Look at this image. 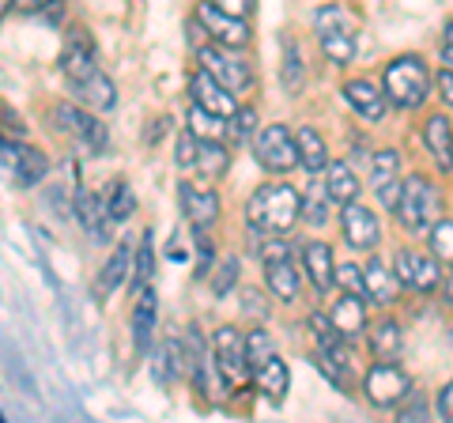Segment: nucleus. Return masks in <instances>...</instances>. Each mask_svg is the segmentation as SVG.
<instances>
[{"instance_id": "7", "label": "nucleus", "mask_w": 453, "mask_h": 423, "mask_svg": "<svg viewBox=\"0 0 453 423\" xmlns=\"http://www.w3.org/2000/svg\"><path fill=\"white\" fill-rule=\"evenodd\" d=\"M211 359H216V371H219L226 389H242L246 374L253 371V366H250L246 341L238 336V329H219L216 333V341H211Z\"/></svg>"}, {"instance_id": "46", "label": "nucleus", "mask_w": 453, "mask_h": 423, "mask_svg": "<svg viewBox=\"0 0 453 423\" xmlns=\"http://www.w3.org/2000/svg\"><path fill=\"white\" fill-rule=\"evenodd\" d=\"M253 121H257V110H250V106H242V110H238V114H234V136H250L253 133Z\"/></svg>"}, {"instance_id": "49", "label": "nucleus", "mask_w": 453, "mask_h": 423, "mask_svg": "<svg viewBox=\"0 0 453 423\" xmlns=\"http://www.w3.org/2000/svg\"><path fill=\"white\" fill-rule=\"evenodd\" d=\"M442 65L453 68V19L446 23V31H442Z\"/></svg>"}, {"instance_id": "30", "label": "nucleus", "mask_w": 453, "mask_h": 423, "mask_svg": "<svg viewBox=\"0 0 453 423\" xmlns=\"http://www.w3.org/2000/svg\"><path fill=\"white\" fill-rule=\"evenodd\" d=\"M129 261H133V250H129V242H121L118 250L110 253V261H106V269H103V276H98V284H95V291L98 295H110L113 288L125 280V273H129Z\"/></svg>"}, {"instance_id": "4", "label": "nucleus", "mask_w": 453, "mask_h": 423, "mask_svg": "<svg viewBox=\"0 0 453 423\" xmlns=\"http://www.w3.org/2000/svg\"><path fill=\"white\" fill-rule=\"evenodd\" d=\"M261 261H265V280H268V291L276 299L291 303L299 295V269L291 261V246L288 238H265L261 242Z\"/></svg>"}, {"instance_id": "29", "label": "nucleus", "mask_w": 453, "mask_h": 423, "mask_svg": "<svg viewBox=\"0 0 453 423\" xmlns=\"http://www.w3.org/2000/svg\"><path fill=\"white\" fill-rule=\"evenodd\" d=\"M363 276H366V299H374V303H393L396 299V284H401V276H393L378 258L366 265Z\"/></svg>"}, {"instance_id": "31", "label": "nucleus", "mask_w": 453, "mask_h": 423, "mask_svg": "<svg viewBox=\"0 0 453 423\" xmlns=\"http://www.w3.org/2000/svg\"><path fill=\"white\" fill-rule=\"evenodd\" d=\"M329 201H333V193H329V186H325V178H321V186L314 178L310 181V189H306V196H303V219L314 223V227H321V223L329 219Z\"/></svg>"}, {"instance_id": "22", "label": "nucleus", "mask_w": 453, "mask_h": 423, "mask_svg": "<svg viewBox=\"0 0 453 423\" xmlns=\"http://www.w3.org/2000/svg\"><path fill=\"white\" fill-rule=\"evenodd\" d=\"M303 265H306V276L310 284H314L318 291H329L333 280H336V269H333V250L325 242H310L303 250Z\"/></svg>"}, {"instance_id": "36", "label": "nucleus", "mask_w": 453, "mask_h": 423, "mask_svg": "<svg viewBox=\"0 0 453 423\" xmlns=\"http://www.w3.org/2000/svg\"><path fill=\"white\" fill-rule=\"evenodd\" d=\"M155 276V242H151V231H144V238H140L136 246V265H133V291L148 288Z\"/></svg>"}, {"instance_id": "38", "label": "nucleus", "mask_w": 453, "mask_h": 423, "mask_svg": "<svg viewBox=\"0 0 453 423\" xmlns=\"http://www.w3.org/2000/svg\"><path fill=\"white\" fill-rule=\"evenodd\" d=\"M106 208H110V219H118V223L133 216L136 196H133V189H129V181H118V186L110 189V196H106Z\"/></svg>"}, {"instance_id": "2", "label": "nucleus", "mask_w": 453, "mask_h": 423, "mask_svg": "<svg viewBox=\"0 0 453 423\" xmlns=\"http://www.w3.org/2000/svg\"><path fill=\"white\" fill-rule=\"evenodd\" d=\"M381 91H386V98L393 106L401 110H416L423 98L431 95V73L427 65H423L419 58H396L389 68H386V80H381Z\"/></svg>"}, {"instance_id": "5", "label": "nucleus", "mask_w": 453, "mask_h": 423, "mask_svg": "<svg viewBox=\"0 0 453 423\" xmlns=\"http://www.w3.org/2000/svg\"><path fill=\"white\" fill-rule=\"evenodd\" d=\"M396 216H401V223L408 231H423L431 227L434 216H438V189L431 186L427 178H404L401 186V201H396Z\"/></svg>"}, {"instance_id": "24", "label": "nucleus", "mask_w": 453, "mask_h": 423, "mask_svg": "<svg viewBox=\"0 0 453 423\" xmlns=\"http://www.w3.org/2000/svg\"><path fill=\"white\" fill-rule=\"evenodd\" d=\"M186 363H189V356L181 351V344L178 341H166V344L155 348V356H151V378L159 386H170Z\"/></svg>"}, {"instance_id": "45", "label": "nucleus", "mask_w": 453, "mask_h": 423, "mask_svg": "<svg viewBox=\"0 0 453 423\" xmlns=\"http://www.w3.org/2000/svg\"><path fill=\"white\" fill-rule=\"evenodd\" d=\"M196 231V276H208L211 273V238L204 235V227H193Z\"/></svg>"}, {"instance_id": "13", "label": "nucleus", "mask_w": 453, "mask_h": 423, "mask_svg": "<svg viewBox=\"0 0 453 423\" xmlns=\"http://www.w3.org/2000/svg\"><path fill=\"white\" fill-rule=\"evenodd\" d=\"M196 58H201V65L223 83V88H231V91H250V83H253L250 65H246L242 58H231V53H226V46H223V50L204 46L201 53H196Z\"/></svg>"}, {"instance_id": "21", "label": "nucleus", "mask_w": 453, "mask_h": 423, "mask_svg": "<svg viewBox=\"0 0 453 423\" xmlns=\"http://www.w3.org/2000/svg\"><path fill=\"white\" fill-rule=\"evenodd\" d=\"M344 98H348V106L359 110V118H366V121L386 118V91H378L371 80H348Z\"/></svg>"}, {"instance_id": "53", "label": "nucleus", "mask_w": 453, "mask_h": 423, "mask_svg": "<svg viewBox=\"0 0 453 423\" xmlns=\"http://www.w3.org/2000/svg\"><path fill=\"white\" fill-rule=\"evenodd\" d=\"M446 299H449V306H453V273H449V280H446Z\"/></svg>"}, {"instance_id": "12", "label": "nucleus", "mask_w": 453, "mask_h": 423, "mask_svg": "<svg viewBox=\"0 0 453 423\" xmlns=\"http://www.w3.org/2000/svg\"><path fill=\"white\" fill-rule=\"evenodd\" d=\"M61 73L73 80V83H83L88 76H95V42L88 35V27H73L65 38V50H61Z\"/></svg>"}, {"instance_id": "1", "label": "nucleus", "mask_w": 453, "mask_h": 423, "mask_svg": "<svg viewBox=\"0 0 453 423\" xmlns=\"http://www.w3.org/2000/svg\"><path fill=\"white\" fill-rule=\"evenodd\" d=\"M303 219V201L291 186H261L246 204V223L261 235H288Z\"/></svg>"}, {"instance_id": "17", "label": "nucleus", "mask_w": 453, "mask_h": 423, "mask_svg": "<svg viewBox=\"0 0 453 423\" xmlns=\"http://www.w3.org/2000/svg\"><path fill=\"white\" fill-rule=\"evenodd\" d=\"M133 344L136 351H148L151 348V333H155V321H159V299H155V288H140L133 291Z\"/></svg>"}, {"instance_id": "11", "label": "nucleus", "mask_w": 453, "mask_h": 423, "mask_svg": "<svg viewBox=\"0 0 453 423\" xmlns=\"http://www.w3.org/2000/svg\"><path fill=\"white\" fill-rule=\"evenodd\" d=\"M57 125H61L68 136L83 140V144H88L95 155L110 151V133H106V125L98 121V118H91L88 110H80V106H73V103H61V106H57Z\"/></svg>"}, {"instance_id": "16", "label": "nucleus", "mask_w": 453, "mask_h": 423, "mask_svg": "<svg viewBox=\"0 0 453 423\" xmlns=\"http://www.w3.org/2000/svg\"><path fill=\"white\" fill-rule=\"evenodd\" d=\"M340 223H344V238L356 250H371L378 238H381V227H378V216L371 208H363V204H344V216H340Z\"/></svg>"}, {"instance_id": "10", "label": "nucleus", "mask_w": 453, "mask_h": 423, "mask_svg": "<svg viewBox=\"0 0 453 423\" xmlns=\"http://www.w3.org/2000/svg\"><path fill=\"white\" fill-rule=\"evenodd\" d=\"M196 19H201V27L219 42V46H226V50L250 46V27H246V19H242V16H231V12H223V8H216L211 0H204V4L196 8Z\"/></svg>"}, {"instance_id": "14", "label": "nucleus", "mask_w": 453, "mask_h": 423, "mask_svg": "<svg viewBox=\"0 0 453 423\" xmlns=\"http://www.w3.org/2000/svg\"><path fill=\"white\" fill-rule=\"evenodd\" d=\"M189 95H193L196 106H204V110H211V114H219V118H226V121L238 114L234 91L223 88V83L211 76L208 68H204V73H193V76H189Z\"/></svg>"}, {"instance_id": "27", "label": "nucleus", "mask_w": 453, "mask_h": 423, "mask_svg": "<svg viewBox=\"0 0 453 423\" xmlns=\"http://www.w3.org/2000/svg\"><path fill=\"white\" fill-rule=\"evenodd\" d=\"M333 321H336V329L348 336H359L363 329H366V306H363V295H348L344 291V299L336 303V310H333Z\"/></svg>"}, {"instance_id": "40", "label": "nucleus", "mask_w": 453, "mask_h": 423, "mask_svg": "<svg viewBox=\"0 0 453 423\" xmlns=\"http://www.w3.org/2000/svg\"><path fill=\"white\" fill-rule=\"evenodd\" d=\"M246 356H250V366H253V371H257V366H261L265 359H273V356H276L273 336H268L265 329H257V333H253L250 341H246Z\"/></svg>"}, {"instance_id": "6", "label": "nucleus", "mask_w": 453, "mask_h": 423, "mask_svg": "<svg viewBox=\"0 0 453 423\" xmlns=\"http://www.w3.org/2000/svg\"><path fill=\"white\" fill-rule=\"evenodd\" d=\"M253 159L273 174H288L295 163H303L299 136H291L283 125H268V129L257 136V144H253Z\"/></svg>"}, {"instance_id": "54", "label": "nucleus", "mask_w": 453, "mask_h": 423, "mask_svg": "<svg viewBox=\"0 0 453 423\" xmlns=\"http://www.w3.org/2000/svg\"><path fill=\"white\" fill-rule=\"evenodd\" d=\"M0 8H4V16H8V12L16 8V0H0Z\"/></svg>"}, {"instance_id": "28", "label": "nucleus", "mask_w": 453, "mask_h": 423, "mask_svg": "<svg viewBox=\"0 0 453 423\" xmlns=\"http://www.w3.org/2000/svg\"><path fill=\"white\" fill-rule=\"evenodd\" d=\"M325 186H329L336 204H351L359 196V178L348 163H329L325 166Z\"/></svg>"}, {"instance_id": "44", "label": "nucleus", "mask_w": 453, "mask_h": 423, "mask_svg": "<svg viewBox=\"0 0 453 423\" xmlns=\"http://www.w3.org/2000/svg\"><path fill=\"white\" fill-rule=\"evenodd\" d=\"M61 4L65 0H16V12L19 16H50V19H57Z\"/></svg>"}, {"instance_id": "32", "label": "nucleus", "mask_w": 453, "mask_h": 423, "mask_svg": "<svg viewBox=\"0 0 453 423\" xmlns=\"http://www.w3.org/2000/svg\"><path fill=\"white\" fill-rule=\"evenodd\" d=\"M226 166H231V155H226L223 144H216V140H201V159H196V171H201V178H223Z\"/></svg>"}, {"instance_id": "37", "label": "nucleus", "mask_w": 453, "mask_h": 423, "mask_svg": "<svg viewBox=\"0 0 453 423\" xmlns=\"http://www.w3.org/2000/svg\"><path fill=\"white\" fill-rule=\"evenodd\" d=\"M280 80L288 91H303V58H299V46L291 38H283V68H280Z\"/></svg>"}, {"instance_id": "47", "label": "nucleus", "mask_w": 453, "mask_h": 423, "mask_svg": "<svg viewBox=\"0 0 453 423\" xmlns=\"http://www.w3.org/2000/svg\"><path fill=\"white\" fill-rule=\"evenodd\" d=\"M211 4L223 8V12H231V16H242V19L253 12V0H211Z\"/></svg>"}, {"instance_id": "19", "label": "nucleus", "mask_w": 453, "mask_h": 423, "mask_svg": "<svg viewBox=\"0 0 453 423\" xmlns=\"http://www.w3.org/2000/svg\"><path fill=\"white\" fill-rule=\"evenodd\" d=\"M73 208H76V219L83 223V231L91 235V242H106V238H110V227H106V223H110V208H106V201H98L91 189H80Z\"/></svg>"}, {"instance_id": "20", "label": "nucleus", "mask_w": 453, "mask_h": 423, "mask_svg": "<svg viewBox=\"0 0 453 423\" xmlns=\"http://www.w3.org/2000/svg\"><path fill=\"white\" fill-rule=\"evenodd\" d=\"M178 193H181V212H186L193 227H211L219 219V196L211 189H193L189 181H181Z\"/></svg>"}, {"instance_id": "43", "label": "nucleus", "mask_w": 453, "mask_h": 423, "mask_svg": "<svg viewBox=\"0 0 453 423\" xmlns=\"http://www.w3.org/2000/svg\"><path fill=\"white\" fill-rule=\"evenodd\" d=\"M196 159H201V136L189 129L178 136V166H196Z\"/></svg>"}, {"instance_id": "33", "label": "nucleus", "mask_w": 453, "mask_h": 423, "mask_svg": "<svg viewBox=\"0 0 453 423\" xmlns=\"http://www.w3.org/2000/svg\"><path fill=\"white\" fill-rule=\"evenodd\" d=\"M189 129L201 136V140H216V144H223V136H226V118L211 114V110H204V106L193 103V110H189Z\"/></svg>"}, {"instance_id": "15", "label": "nucleus", "mask_w": 453, "mask_h": 423, "mask_svg": "<svg viewBox=\"0 0 453 423\" xmlns=\"http://www.w3.org/2000/svg\"><path fill=\"white\" fill-rule=\"evenodd\" d=\"M396 276L401 284H408L419 295H431L438 288V261L427 258V253H416V250H396Z\"/></svg>"}, {"instance_id": "51", "label": "nucleus", "mask_w": 453, "mask_h": 423, "mask_svg": "<svg viewBox=\"0 0 453 423\" xmlns=\"http://www.w3.org/2000/svg\"><path fill=\"white\" fill-rule=\"evenodd\" d=\"M401 419H427V404H423L419 397L412 401V408H404L401 412Z\"/></svg>"}, {"instance_id": "35", "label": "nucleus", "mask_w": 453, "mask_h": 423, "mask_svg": "<svg viewBox=\"0 0 453 423\" xmlns=\"http://www.w3.org/2000/svg\"><path fill=\"white\" fill-rule=\"evenodd\" d=\"M371 351L378 359H396V351H401V326L396 321H378V329L371 333Z\"/></svg>"}, {"instance_id": "26", "label": "nucleus", "mask_w": 453, "mask_h": 423, "mask_svg": "<svg viewBox=\"0 0 453 423\" xmlns=\"http://www.w3.org/2000/svg\"><path fill=\"white\" fill-rule=\"evenodd\" d=\"M73 91H76L91 110H113V106H118V91H113V80L103 76V73L88 76L83 83H73Z\"/></svg>"}, {"instance_id": "39", "label": "nucleus", "mask_w": 453, "mask_h": 423, "mask_svg": "<svg viewBox=\"0 0 453 423\" xmlns=\"http://www.w3.org/2000/svg\"><path fill=\"white\" fill-rule=\"evenodd\" d=\"M431 250H434L438 261L453 265V219L434 223V231H431Z\"/></svg>"}, {"instance_id": "42", "label": "nucleus", "mask_w": 453, "mask_h": 423, "mask_svg": "<svg viewBox=\"0 0 453 423\" xmlns=\"http://www.w3.org/2000/svg\"><path fill=\"white\" fill-rule=\"evenodd\" d=\"M234 284H238V258H226L219 265V273L211 276V295H226Z\"/></svg>"}, {"instance_id": "23", "label": "nucleus", "mask_w": 453, "mask_h": 423, "mask_svg": "<svg viewBox=\"0 0 453 423\" xmlns=\"http://www.w3.org/2000/svg\"><path fill=\"white\" fill-rule=\"evenodd\" d=\"M253 378H257V389H265V397L280 404L283 397H288V386H291V374H288V363H283L280 356L265 359L257 371H253Z\"/></svg>"}, {"instance_id": "50", "label": "nucleus", "mask_w": 453, "mask_h": 423, "mask_svg": "<svg viewBox=\"0 0 453 423\" xmlns=\"http://www.w3.org/2000/svg\"><path fill=\"white\" fill-rule=\"evenodd\" d=\"M438 412H442V419L453 423V382L442 389V397H438Z\"/></svg>"}, {"instance_id": "41", "label": "nucleus", "mask_w": 453, "mask_h": 423, "mask_svg": "<svg viewBox=\"0 0 453 423\" xmlns=\"http://www.w3.org/2000/svg\"><path fill=\"white\" fill-rule=\"evenodd\" d=\"M336 284L344 288L348 295H363V299H366V276L359 273V265H340V269H336Z\"/></svg>"}, {"instance_id": "9", "label": "nucleus", "mask_w": 453, "mask_h": 423, "mask_svg": "<svg viewBox=\"0 0 453 423\" xmlns=\"http://www.w3.org/2000/svg\"><path fill=\"white\" fill-rule=\"evenodd\" d=\"M363 389H366V401H371V404L389 408V404H396L401 397L412 393V382H408V374L393 359H381V363H374L371 371H366Z\"/></svg>"}, {"instance_id": "34", "label": "nucleus", "mask_w": 453, "mask_h": 423, "mask_svg": "<svg viewBox=\"0 0 453 423\" xmlns=\"http://www.w3.org/2000/svg\"><path fill=\"white\" fill-rule=\"evenodd\" d=\"M299 151H303V166L310 174L325 171V163H329V151H325V140L318 129H303L299 133Z\"/></svg>"}, {"instance_id": "52", "label": "nucleus", "mask_w": 453, "mask_h": 423, "mask_svg": "<svg viewBox=\"0 0 453 423\" xmlns=\"http://www.w3.org/2000/svg\"><path fill=\"white\" fill-rule=\"evenodd\" d=\"M4 129H8V133H12V129L23 133V121H19V114H12V110H4Z\"/></svg>"}, {"instance_id": "48", "label": "nucleus", "mask_w": 453, "mask_h": 423, "mask_svg": "<svg viewBox=\"0 0 453 423\" xmlns=\"http://www.w3.org/2000/svg\"><path fill=\"white\" fill-rule=\"evenodd\" d=\"M438 91H442V98L453 110V68H442V73H438Z\"/></svg>"}, {"instance_id": "18", "label": "nucleus", "mask_w": 453, "mask_h": 423, "mask_svg": "<svg viewBox=\"0 0 453 423\" xmlns=\"http://www.w3.org/2000/svg\"><path fill=\"white\" fill-rule=\"evenodd\" d=\"M396 171H401V155H396L393 148L374 155L371 186L378 189V196H381V204H386V208H396V201H401V189H396Z\"/></svg>"}, {"instance_id": "25", "label": "nucleus", "mask_w": 453, "mask_h": 423, "mask_svg": "<svg viewBox=\"0 0 453 423\" xmlns=\"http://www.w3.org/2000/svg\"><path fill=\"white\" fill-rule=\"evenodd\" d=\"M423 144H427V151L438 159V166H453V133H449V121L446 118H427V125H423Z\"/></svg>"}, {"instance_id": "3", "label": "nucleus", "mask_w": 453, "mask_h": 423, "mask_svg": "<svg viewBox=\"0 0 453 423\" xmlns=\"http://www.w3.org/2000/svg\"><path fill=\"white\" fill-rule=\"evenodd\" d=\"M314 31H318V42H321V50H325L329 61L348 65L351 58H356V19H351L340 4L318 8Z\"/></svg>"}, {"instance_id": "8", "label": "nucleus", "mask_w": 453, "mask_h": 423, "mask_svg": "<svg viewBox=\"0 0 453 423\" xmlns=\"http://www.w3.org/2000/svg\"><path fill=\"white\" fill-rule=\"evenodd\" d=\"M0 155H4V178L12 181V186H19V189H35L38 181L50 174V159H46V155H42L38 148L12 144V136L4 140Z\"/></svg>"}]
</instances>
